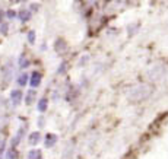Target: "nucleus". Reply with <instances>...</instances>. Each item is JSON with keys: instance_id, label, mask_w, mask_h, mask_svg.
Returning a JSON list of instances; mask_svg holds the SVG:
<instances>
[{"instance_id": "1", "label": "nucleus", "mask_w": 168, "mask_h": 159, "mask_svg": "<svg viewBox=\"0 0 168 159\" xmlns=\"http://www.w3.org/2000/svg\"><path fill=\"white\" fill-rule=\"evenodd\" d=\"M41 80H43V75L39 73V71H32V75L29 76V85H31V88H38L39 85H41Z\"/></svg>"}, {"instance_id": "2", "label": "nucleus", "mask_w": 168, "mask_h": 159, "mask_svg": "<svg viewBox=\"0 0 168 159\" xmlns=\"http://www.w3.org/2000/svg\"><path fill=\"white\" fill-rule=\"evenodd\" d=\"M31 18H32V12L29 9H21L18 12V19L22 23H27L28 21H31Z\"/></svg>"}, {"instance_id": "3", "label": "nucleus", "mask_w": 168, "mask_h": 159, "mask_svg": "<svg viewBox=\"0 0 168 159\" xmlns=\"http://www.w3.org/2000/svg\"><path fill=\"white\" fill-rule=\"evenodd\" d=\"M10 99H12V104L13 105H18L21 101L23 99V93L21 89H13L10 92Z\"/></svg>"}, {"instance_id": "4", "label": "nucleus", "mask_w": 168, "mask_h": 159, "mask_svg": "<svg viewBox=\"0 0 168 159\" xmlns=\"http://www.w3.org/2000/svg\"><path fill=\"white\" fill-rule=\"evenodd\" d=\"M57 142V136L56 134H53V133H48V134H45V148H53Z\"/></svg>"}, {"instance_id": "5", "label": "nucleus", "mask_w": 168, "mask_h": 159, "mask_svg": "<svg viewBox=\"0 0 168 159\" xmlns=\"http://www.w3.org/2000/svg\"><path fill=\"white\" fill-rule=\"evenodd\" d=\"M35 98H37V91L32 88V89H29L28 92H27V95H25V102L28 105H31V104H34Z\"/></svg>"}, {"instance_id": "6", "label": "nucleus", "mask_w": 168, "mask_h": 159, "mask_svg": "<svg viewBox=\"0 0 168 159\" xmlns=\"http://www.w3.org/2000/svg\"><path fill=\"white\" fill-rule=\"evenodd\" d=\"M47 108H48V99H47V98H41L38 102H37V110H38L39 112H45Z\"/></svg>"}, {"instance_id": "7", "label": "nucleus", "mask_w": 168, "mask_h": 159, "mask_svg": "<svg viewBox=\"0 0 168 159\" xmlns=\"http://www.w3.org/2000/svg\"><path fill=\"white\" fill-rule=\"evenodd\" d=\"M16 80H18V85H19V86H27L29 83V75L28 73H21V75L18 76Z\"/></svg>"}, {"instance_id": "8", "label": "nucleus", "mask_w": 168, "mask_h": 159, "mask_svg": "<svg viewBox=\"0 0 168 159\" xmlns=\"http://www.w3.org/2000/svg\"><path fill=\"white\" fill-rule=\"evenodd\" d=\"M54 48H56L57 53H63V51L67 48V43L64 41V39H62V38L57 39L56 44H54Z\"/></svg>"}, {"instance_id": "9", "label": "nucleus", "mask_w": 168, "mask_h": 159, "mask_svg": "<svg viewBox=\"0 0 168 159\" xmlns=\"http://www.w3.org/2000/svg\"><path fill=\"white\" fill-rule=\"evenodd\" d=\"M18 66L21 67V69H27V67L29 66V60H28V57L25 54H22L21 57H19V61H18Z\"/></svg>"}, {"instance_id": "10", "label": "nucleus", "mask_w": 168, "mask_h": 159, "mask_svg": "<svg viewBox=\"0 0 168 159\" xmlns=\"http://www.w3.org/2000/svg\"><path fill=\"white\" fill-rule=\"evenodd\" d=\"M41 140V134H39L38 132H35V133H31V136H29V143L31 145H37V143Z\"/></svg>"}, {"instance_id": "11", "label": "nucleus", "mask_w": 168, "mask_h": 159, "mask_svg": "<svg viewBox=\"0 0 168 159\" xmlns=\"http://www.w3.org/2000/svg\"><path fill=\"white\" fill-rule=\"evenodd\" d=\"M6 15V19H9V21H13V19H18V12L13 10V9H9V10L5 12Z\"/></svg>"}, {"instance_id": "12", "label": "nucleus", "mask_w": 168, "mask_h": 159, "mask_svg": "<svg viewBox=\"0 0 168 159\" xmlns=\"http://www.w3.org/2000/svg\"><path fill=\"white\" fill-rule=\"evenodd\" d=\"M7 32H9V23L5 21V22L0 23V34L2 35H7Z\"/></svg>"}, {"instance_id": "13", "label": "nucleus", "mask_w": 168, "mask_h": 159, "mask_svg": "<svg viewBox=\"0 0 168 159\" xmlns=\"http://www.w3.org/2000/svg\"><path fill=\"white\" fill-rule=\"evenodd\" d=\"M7 159H18V152H16V148H12L7 150Z\"/></svg>"}, {"instance_id": "14", "label": "nucleus", "mask_w": 168, "mask_h": 159, "mask_svg": "<svg viewBox=\"0 0 168 159\" xmlns=\"http://www.w3.org/2000/svg\"><path fill=\"white\" fill-rule=\"evenodd\" d=\"M27 37H28V43H29V44H35V38H37V35H35V31H32V29H31Z\"/></svg>"}, {"instance_id": "15", "label": "nucleus", "mask_w": 168, "mask_h": 159, "mask_svg": "<svg viewBox=\"0 0 168 159\" xmlns=\"http://www.w3.org/2000/svg\"><path fill=\"white\" fill-rule=\"evenodd\" d=\"M66 70H67V63L66 61H63L62 64H60V67L57 69V75H64Z\"/></svg>"}, {"instance_id": "16", "label": "nucleus", "mask_w": 168, "mask_h": 159, "mask_svg": "<svg viewBox=\"0 0 168 159\" xmlns=\"http://www.w3.org/2000/svg\"><path fill=\"white\" fill-rule=\"evenodd\" d=\"M39 150H31L29 152V159H39Z\"/></svg>"}, {"instance_id": "17", "label": "nucleus", "mask_w": 168, "mask_h": 159, "mask_svg": "<svg viewBox=\"0 0 168 159\" xmlns=\"http://www.w3.org/2000/svg\"><path fill=\"white\" fill-rule=\"evenodd\" d=\"M38 7H39V5H35V3H32V5H31V9H29V10H31V12L34 13V12L38 10Z\"/></svg>"}, {"instance_id": "18", "label": "nucleus", "mask_w": 168, "mask_h": 159, "mask_svg": "<svg viewBox=\"0 0 168 159\" xmlns=\"http://www.w3.org/2000/svg\"><path fill=\"white\" fill-rule=\"evenodd\" d=\"M5 18H6L5 12H3V10H0V23H2V22H5Z\"/></svg>"}, {"instance_id": "19", "label": "nucleus", "mask_w": 168, "mask_h": 159, "mask_svg": "<svg viewBox=\"0 0 168 159\" xmlns=\"http://www.w3.org/2000/svg\"><path fill=\"white\" fill-rule=\"evenodd\" d=\"M23 2H28V0H23Z\"/></svg>"}]
</instances>
